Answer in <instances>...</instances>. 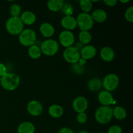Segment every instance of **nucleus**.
<instances>
[{
	"label": "nucleus",
	"instance_id": "f257e3e1",
	"mask_svg": "<svg viewBox=\"0 0 133 133\" xmlns=\"http://www.w3.org/2000/svg\"><path fill=\"white\" fill-rule=\"evenodd\" d=\"M1 87L8 91H12L16 89L20 83V78L17 74L6 73L1 77Z\"/></svg>",
	"mask_w": 133,
	"mask_h": 133
},
{
	"label": "nucleus",
	"instance_id": "f03ea898",
	"mask_svg": "<svg viewBox=\"0 0 133 133\" xmlns=\"http://www.w3.org/2000/svg\"><path fill=\"white\" fill-rule=\"evenodd\" d=\"M112 116V109L109 106L100 107L95 112L96 120L102 125L109 123L111 121Z\"/></svg>",
	"mask_w": 133,
	"mask_h": 133
},
{
	"label": "nucleus",
	"instance_id": "7ed1b4c3",
	"mask_svg": "<svg viewBox=\"0 0 133 133\" xmlns=\"http://www.w3.org/2000/svg\"><path fill=\"white\" fill-rule=\"evenodd\" d=\"M23 23L18 17H10L7 19L5 27L9 33L12 35H19L23 30Z\"/></svg>",
	"mask_w": 133,
	"mask_h": 133
},
{
	"label": "nucleus",
	"instance_id": "20e7f679",
	"mask_svg": "<svg viewBox=\"0 0 133 133\" xmlns=\"http://www.w3.org/2000/svg\"><path fill=\"white\" fill-rule=\"evenodd\" d=\"M36 41V34L31 29H23L19 35V42L23 46L30 47L34 45Z\"/></svg>",
	"mask_w": 133,
	"mask_h": 133
},
{
	"label": "nucleus",
	"instance_id": "39448f33",
	"mask_svg": "<svg viewBox=\"0 0 133 133\" xmlns=\"http://www.w3.org/2000/svg\"><path fill=\"white\" fill-rule=\"evenodd\" d=\"M42 53L47 56H53L58 52L59 45L56 40L53 39H48L42 43L40 45Z\"/></svg>",
	"mask_w": 133,
	"mask_h": 133
},
{
	"label": "nucleus",
	"instance_id": "423d86ee",
	"mask_svg": "<svg viewBox=\"0 0 133 133\" xmlns=\"http://www.w3.org/2000/svg\"><path fill=\"white\" fill-rule=\"evenodd\" d=\"M77 24L81 31H88L92 28L94 25L93 19L88 13L81 12L77 16L76 19Z\"/></svg>",
	"mask_w": 133,
	"mask_h": 133
},
{
	"label": "nucleus",
	"instance_id": "0eeeda50",
	"mask_svg": "<svg viewBox=\"0 0 133 133\" xmlns=\"http://www.w3.org/2000/svg\"><path fill=\"white\" fill-rule=\"evenodd\" d=\"M63 57L66 62L74 64L79 62L81 59L80 51L76 47H68L64 51Z\"/></svg>",
	"mask_w": 133,
	"mask_h": 133
},
{
	"label": "nucleus",
	"instance_id": "6e6552de",
	"mask_svg": "<svg viewBox=\"0 0 133 133\" xmlns=\"http://www.w3.org/2000/svg\"><path fill=\"white\" fill-rule=\"evenodd\" d=\"M119 83V80L118 75L114 74H110L104 77L102 81V85L105 88V90L110 92L115 90L118 88Z\"/></svg>",
	"mask_w": 133,
	"mask_h": 133
},
{
	"label": "nucleus",
	"instance_id": "1a4fd4ad",
	"mask_svg": "<svg viewBox=\"0 0 133 133\" xmlns=\"http://www.w3.org/2000/svg\"><path fill=\"white\" fill-rule=\"evenodd\" d=\"M59 41L61 45L65 48L72 46L75 42V36L70 31H62L59 35Z\"/></svg>",
	"mask_w": 133,
	"mask_h": 133
},
{
	"label": "nucleus",
	"instance_id": "9d476101",
	"mask_svg": "<svg viewBox=\"0 0 133 133\" xmlns=\"http://www.w3.org/2000/svg\"><path fill=\"white\" fill-rule=\"evenodd\" d=\"M88 103L87 98L83 96H79L76 97L73 101V108L77 113L84 112L88 109Z\"/></svg>",
	"mask_w": 133,
	"mask_h": 133
},
{
	"label": "nucleus",
	"instance_id": "9b49d317",
	"mask_svg": "<svg viewBox=\"0 0 133 133\" xmlns=\"http://www.w3.org/2000/svg\"><path fill=\"white\" fill-rule=\"evenodd\" d=\"M27 110L29 114L33 116H38L42 113L43 107L38 101L32 100L30 101L27 107Z\"/></svg>",
	"mask_w": 133,
	"mask_h": 133
},
{
	"label": "nucleus",
	"instance_id": "f8f14e48",
	"mask_svg": "<svg viewBox=\"0 0 133 133\" xmlns=\"http://www.w3.org/2000/svg\"><path fill=\"white\" fill-rule=\"evenodd\" d=\"M97 50L94 45H86L81 48L80 51V55L81 58L85 60H89L96 56Z\"/></svg>",
	"mask_w": 133,
	"mask_h": 133
},
{
	"label": "nucleus",
	"instance_id": "ddd939ff",
	"mask_svg": "<svg viewBox=\"0 0 133 133\" xmlns=\"http://www.w3.org/2000/svg\"><path fill=\"white\" fill-rule=\"evenodd\" d=\"M98 99L102 106H109L113 103L114 98L110 92L102 90L98 94Z\"/></svg>",
	"mask_w": 133,
	"mask_h": 133
},
{
	"label": "nucleus",
	"instance_id": "4468645a",
	"mask_svg": "<svg viewBox=\"0 0 133 133\" xmlns=\"http://www.w3.org/2000/svg\"><path fill=\"white\" fill-rule=\"evenodd\" d=\"M61 25L66 31H70L76 28L77 26V21L72 16H65L61 19Z\"/></svg>",
	"mask_w": 133,
	"mask_h": 133
},
{
	"label": "nucleus",
	"instance_id": "2eb2a0df",
	"mask_svg": "<svg viewBox=\"0 0 133 133\" xmlns=\"http://www.w3.org/2000/svg\"><path fill=\"white\" fill-rule=\"evenodd\" d=\"M101 58L105 62H111L113 61L115 56L114 50L110 47H103L100 51Z\"/></svg>",
	"mask_w": 133,
	"mask_h": 133
},
{
	"label": "nucleus",
	"instance_id": "dca6fc26",
	"mask_svg": "<svg viewBox=\"0 0 133 133\" xmlns=\"http://www.w3.org/2000/svg\"><path fill=\"white\" fill-rule=\"evenodd\" d=\"M22 20V22H23V25H32L35 22H36V15L35 14V13H33L32 12L29 11V10H26V11L23 12V13L21 15V17H19Z\"/></svg>",
	"mask_w": 133,
	"mask_h": 133
},
{
	"label": "nucleus",
	"instance_id": "f3484780",
	"mask_svg": "<svg viewBox=\"0 0 133 133\" xmlns=\"http://www.w3.org/2000/svg\"><path fill=\"white\" fill-rule=\"evenodd\" d=\"M91 16H92L94 22L102 23V22H105L107 18V13L103 9H96L92 12Z\"/></svg>",
	"mask_w": 133,
	"mask_h": 133
},
{
	"label": "nucleus",
	"instance_id": "a211bd4d",
	"mask_svg": "<svg viewBox=\"0 0 133 133\" xmlns=\"http://www.w3.org/2000/svg\"><path fill=\"white\" fill-rule=\"evenodd\" d=\"M40 31L44 37L50 38L54 35L55 28L50 23H44L40 25Z\"/></svg>",
	"mask_w": 133,
	"mask_h": 133
},
{
	"label": "nucleus",
	"instance_id": "6ab92c4d",
	"mask_svg": "<svg viewBox=\"0 0 133 133\" xmlns=\"http://www.w3.org/2000/svg\"><path fill=\"white\" fill-rule=\"evenodd\" d=\"M35 127L31 122H24L18 127V133H35Z\"/></svg>",
	"mask_w": 133,
	"mask_h": 133
},
{
	"label": "nucleus",
	"instance_id": "aec40b11",
	"mask_svg": "<svg viewBox=\"0 0 133 133\" xmlns=\"http://www.w3.org/2000/svg\"><path fill=\"white\" fill-rule=\"evenodd\" d=\"M102 85V81L99 78H93L91 79L87 84L88 90L92 92H97L101 90Z\"/></svg>",
	"mask_w": 133,
	"mask_h": 133
},
{
	"label": "nucleus",
	"instance_id": "412c9836",
	"mask_svg": "<svg viewBox=\"0 0 133 133\" xmlns=\"http://www.w3.org/2000/svg\"><path fill=\"white\" fill-rule=\"evenodd\" d=\"M64 5L63 0H49L48 1V7L51 11L58 12L62 10Z\"/></svg>",
	"mask_w": 133,
	"mask_h": 133
},
{
	"label": "nucleus",
	"instance_id": "4be33fe9",
	"mask_svg": "<svg viewBox=\"0 0 133 133\" xmlns=\"http://www.w3.org/2000/svg\"><path fill=\"white\" fill-rule=\"evenodd\" d=\"M49 114L55 118H58L63 115V108L58 105H52L49 108Z\"/></svg>",
	"mask_w": 133,
	"mask_h": 133
},
{
	"label": "nucleus",
	"instance_id": "5701e85b",
	"mask_svg": "<svg viewBox=\"0 0 133 133\" xmlns=\"http://www.w3.org/2000/svg\"><path fill=\"white\" fill-rule=\"evenodd\" d=\"M112 115L116 119L122 120V119H124L127 116V112L123 107L118 106L112 109Z\"/></svg>",
	"mask_w": 133,
	"mask_h": 133
},
{
	"label": "nucleus",
	"instance_id": "b1692460",
	"mask_svg": "<svg viewBox=\"0 0 133 133\" xmlns=\"http://www.w3.org/2000/svg\"><path fill=\"white\" fill-rule=\"evenodd\" d=\"M28 54L29 57L32 59H38L40 58L42 55L41 49H40V47L34 44L29 48Z\"/></svg>",
	"mask_w": 133,
	"mask_h": 133
},
{
	"label": "nucleus",
	"instance_id": "393cba45",
	"mask_svg": "<svg viewBox=\"0 0 133 133\" xmlns=\"http://www.w3.org/2000/svg\"><path fill=\"white\" fill-rule=\"evenodd\" d=\"M79 39L81 43L84 45H88L92 41V36L89 31H81L79 35Z\"/></svg>",
	"mask_w": 133,
	"mask_h": 133
},
{
	"label": "nucleus",
	"instance_id": "a878e982",
	"mask_svg": "<svg viewBox=\"0 0 133 133\" xmlns=\"http://www.w3.org/2000/svg\"><path fill=\"white\" fill-rule=\"evenodd\" d=\"M79 5L83 12L88 13L92 9V2L90 0H82L79 1Z\"/></svg>",
	"mask_w": 133,
	"mask_h": 133
},
{
	"label": "nucleus",
	"instance_id": "bb28decb",
	"mask_svg": "<svg viewBox=\"0 0 133 133\" xmlns=\"http://www.w3.org/2000/svg\"><path fill=\"white\" fill-rule=\"evenodd\" d=\"M21 12H22V9L18 4H12L9 9V12L12 16L11 17H18L21 14Z\"/></svg>",
	"mask_w": 133,
	"mask_h": 133
},
{
	"label": "nucleus",
	"instance_id": "cd10ccee",
	"mask_svg": "<svg viewBox=\"0 0 133 133\" xmlns=\"http://www.w3.org/2000/svg\"><path fill=\"white\" fill-rule=\"evenodd\" d=\"M125 18L128 22H133V6H131L126 10L125 13Z\"/></svg>",
	"mask_w": 133,
	"mask_h": 133
},
{
	"label": "nucleus",
	"instance_id": "c85d7f7f",
	"mask_svg": "<svg viewBox=\"0 0 133 133\" xmlns=\"http://www.w3.org/2000/svg\"><path fill=\"white\" fill-rule=\"evenodd\" d=\"M88 117H87V114L85 112L78 113L77 115V121L81 124H84L87 122Z\"/></svg>",
	"mask_w": 133,
	"mask_h": 133
},
{
	"label": "nucleus",
	"instance_id": "c756f323",
	"mask_svg": "<svg viewBox=\"0 0 133 133\" xmlns=\"http://www.w3.org/2000/svg\"><path fill=\"white\" fill-rule=\"evenodd\" d=\"M62 9H63L64 12L66 14V16H71L73 12V7L71 4L65 3H64Z\"/></svg>",
	"mask_w": 133,
	"mask_h": 133
},
{
	"label": "nucleus",
	"instance_id": "7c9ffc66",
	"mask_svg": "<svg viewBox=\"0 0 133 133\" xmlns=\"http://www.w3.org/2000/svg\"><path fill=\"white\" fill-rule=\"evenodd\" d=\"M122 129L119 125H112L109 129L107 133H122Z\"/></svg>",
	"mask_w": 133,
	"mask_h": 133
},
{
	"label": "nucleus",
	"instance_id": "2f4dec72",
	"mask_svg": "<svg viewBox=\"0 0 133 133\" xmlns=\"http://www.w3.org/2000/svg\"><path fill=\"white\" fill-rule=\"evenodd\" d=\"M73 69H74V71L77 74H82L84 70V68H83V65L81 64L80 63H77L74 64L73 66Z\"/></svg>",
	"mask_w": 133,
	"mask_h": 133
},
{
	"label": "nucleus",
	"instance_id": "473e14b6",
	"mask_svg": "<svg viewBox=\"0 0 133 133\" xmlns=\"http://www.w3.org/2000/svg\"><path fill=\"white\" fill-rule=\"evenodd\" d=\"M7 73L6 71V68L3 64L0 63V77H3Z\"/></svg>",
	"mask_w": 133,
	"mask_h": 133
},
{
	"label": "nucleus",
	"instance_id": "72a5a7b5",
	"mask_svg": "<svg viewBox=\"0 0 133 133\" xmlns=\"http://www.w3.org/2000/svg\"><path fill=\"white\" fill-rule=\"evenodd\" d=\"M104 3L109 6H114L116 5V0H104Z\"/></svg>",
	"mask_w": 133,
	"mask_h": 133
},
{
	"label": "nucleus",
	"instance_id": "f704fd0d",
	"mask_svg": "<svg viewBox=\"0 0 133 133\" xmlns=\"http://www.w3.org/2000/svg\"><path fill=\"white\" fill-rule=\"evenodd\" d=\"M58 133H75L72 129L68 127H63L58 131Z\"/></svg>",
	"mask_w": 133,
	"mask_h": 133
},
{
	"label": "nucleus",
	"instance_id": "c9c22d12",
	"mask_svg": "<svg viewBox=\"0 0 133 133\" xmlns=\"http://www.w3.org/2000/svg\"><path fill=\"white\" fill-rule=\"evenodd\" d=\"M129 1H130L129 0H126V1H122V0H121L120 2L123 3H129Z\"/></svg>",
	"mask_w": 133,
	"mask_h": 133
},
{
	"label": "nucleus",
	"instance_id": "e433bc0d",
	"mask_svg": "<svg viewBox=\"0 0 133 133\" xmlns=\"http://www.w3.org/2000/svg\"><path fill=\"white\" fill-rule=\"evenodd\" d=\"M78 133H90V132L86 131H80V132H79Z\"/></svg>",
	"mask_w": 133,
	"mask_h": 133
},
{
	"label": "nucleus",
	"instance_id": "4c0bfd02",
	"mask_svg": "<svg viewBox=\"0 0 133 133\" xmlns=\"http://www.w3.org/2000/svg\"><path fill=\"white\" fill-rule=\"evenodd\" d=\"M0 82H1V77H0Z\"/></svg>",
	"mask_w": 133,
	"mask_h": 133
},
{
	"label": "nucleus",
	"instance_id": "58836bf2",
	"mask_svg": "<svg viewBox=\"0 0 133 133\" xmlns=\"http://www.w3.org/2000/svg\"><path fill=\"white\" fill-rule=\"evenodd\" d=\"M97 133H102V132H97Z\"/></svg>",
	"mask_w": 133,
	"mask_h": 133
}]
</instances>
